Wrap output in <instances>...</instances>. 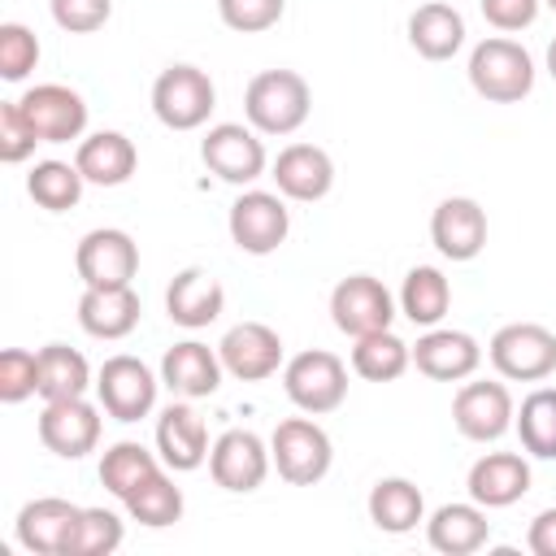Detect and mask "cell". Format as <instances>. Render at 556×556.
<instances>
[{
    "instance_id": "obj_1",
    "label": "cell",
    "mask_w": 556,
    "mask_h": 556,
    "mask_svg": "<svg viewBox=\"0 0 556 556\" xmlns=\"http://www.w3.org/2000/svg\"><path fill=\"white\" fill-rule=\"evenodd\" d=\"M313 91L295 70H261L243 91L248 126L261 135H295L308 122Z\"/></svg>"
},
{
    "instance_id": "obj_2",
    "label": "cell",
    "mask_w": 556,
    "mask_h": 556,
    "mask_svg": "<svg viewBox=\"0 0 556 556\" xmlns=\"http://www.w3.org/2000/svg\"><path fill=\"white\" fill-rule=\"evenodd\" d=\"M469 87L491 104H521L534 91V56L517 39L491 35L469 52Z\"/></svg>"
},
{
    "instance_id": "obj_3",
    "label": "cell",
    "mask_w": 556,
    "mask_h": 556,
    "mask_svg": "<svg viewBox=\"0 0 556 556\" xmlns=\"http://www.w3.org/2000/svg\"><path fill=\"white\" fill-rule=\"evenodd\" d=\"M282 391L300 413L326 417L348 400V365L326 348L295 352L282 365Z\"/></svg>"
},
{
    "instance_id": "obj_4",
    "label": "cell",
    "mask_w": 556,
    "mask_h": 556,
    "mask_svg": "<svg viewBox=\"0 0 556 556\" xmlns=\"http://www.w3.org/2000/svg\"><path fill=\"white\" fill-rule=\"evenodd\" d=\"M269 456H274V469H278L282 482L313 486V482H321L330 473L334 443L313 417H287L269 434Z\"/></svg>"
},
{
    "instance_id": "obj_5",
    "label": "cell",
    "mask_w": 556,
    "mask_h": 556,
    "mask_svg": "<svg viewBox=\"0 0 556 556\" xmlns=\"http://www.w3.org/2000/svg\"><path fill=\"white\" fill-rule=\"evenodd\" d=\"M217 104V87L200 65H169L152 83V113L169 130H200Z\"/></svg>"
},
{
    "instance_id": "obj_6",
    "label": "cell",
    "mask_w": 556,
    "mask_h": 556,
    "mask_svg": "<svg viewBox=\"0 0 556 556\" xmlns=\"http://www.w3.org/2000/svg\"><path fill=\"white\" fill-rule=\"evenodd\" d=\"M486 356L508 382H543L556 374V334L539 321H508L491 334Z\"/></svg>"
},
{
    "instance_id": "obj_7",
    "label": "cell",
    "mask_w": 556,
    "mask_h": 556,
    "mask_svg": "<svg viewBox=\"0 0 556 556\" xmlns=\"http://www.w3.org/2000/svg\"><path fill=\"white\" fill-rule=\"evenodd\" d=\"M226 226H230V239H235L239 252H248V256H269V252H278V248L287 243V235H291V213H287V204H282V191L248 187V191L235 195Z\"/></svg>"
},
{
    "instance_id": "obj_8",
    "label": "cell",
    "mask_w": 556,
    "mask_h": 556,
    "mask_svg": "<svg viewBox=\"0 0 556 556\" xmlns=\"http://www.w3.org/2000/svg\"><path fill=\"white\" fill-rule=\"evenodd\" d=\"M200 161L208 165V174H217L222 182L230 187H252L269 156H265V143H261V130L243 126V122H217L204 130L200 139Z\"/></svg>"
},
{
    "instance_id": "obj_9",
    "label": "cell",
    "mask_w": 556,
    "mask_h": 556,
    "mask_svg": "<svg viewBox=\"0 0 556 556\" xmlns=\"http://www.w3.org/2000/svg\"><path fill=\"white\" fill-rule=\"evenodd\" d=\"M156 387L161 378L139 361V356H109L96 374V395H100V408L113 417V421H143L152 408H156Z\"/></svg>"
},
{
    "instance_id": "obj_10",
    "label": "cell",
    "mask_w": 556,
    "mask_h": 556,
    "mask_svg": "<svg viewBox=\"0 0 556 556\" xmlns=\"http://www.w3.org/2000/svg\"><path fill=\"white\" fill-rule=\"evenodd\" d=\"M330 321L348 339L391 330V321H395V295L374 274H348L330 291Z\"/></svg>"
},
{
    "instance_id": "obj_11",
    "label": "cell",
    "mask_w": 556,
    "mask_h": 556,
    "mask_svg": "<svg viewBox=\"0 0 556 556\" xmlns=\"http://www.w3.org/2000/svg\"><path fill=\"white\" fill-rule=\"evenodd\" d=\"M74 269L83 287H130L139 274V243L117 226H96L78 239Z\"/></svg>"
},
{
    "instance_id": "obj_12",
    "label": "cell",
    "mask_w": 556,
    "mask_h": 556,
    "mask_svg": "<svg viewBox=\"0 0 556 556\" xmlns=\"http://www.w3.org/2000/svg\"><path fill=\"white\" fill-rule=\"evenodd\" d=\"M22 117L39 135V143H70L87 130V100L65 83H39L17 96Z\"/></svg>"
},
{
    "instance_id": "obj_13",
    "label": "cell",
    "mask_w": 556,
    "mask_h": 556,
    "mask_svg": "<svg viewBox=\"0 0 556 556\" xmlns=\"http://www.w3.org/2000/svg\"><path fill=\"white\" fill-rule=\"evenodd\" d=\"M517 404L508 395L504 382H465L452 395V426L469 439V443H495L513 430Z\"/></svg>"
},
{
    "instance_id": "obj_14",
    "label": "cell",
    "mask_w": 556,
    "mask_h": 556,
    "mask_svg": "<svg viewBox=\"0 0 556 556\" xmlns=\"http://www.w3.org/2000/svg\"><path fill=\"white\" fill-rule=\"evenodd\" d=\"M39 443L61 460H83L100 443V408L87 395L48 400L39 413Z\"/></svg>"
},
{
    "instance_id": "obj_15",
    "label": "cell",
    "mask_w": 556,
    "mask_h": 556,
    "mask_svg": "<svg viewBox=\"0 0 556 556\" xmlns=\"http://www.w3.org/2000/svg\"><path fill=\"white\" fill-rule=\"evenodd\" d=\"M274 456H269V443L252 430H226L217 434V443L208 447V473L222 491H235V495H248L265 482Z\"/></svg>"
},
{
    "instance_id": "obj_16",
    "label": "cell",
    "mask_w": 556,
    "mask_h": 556,
    "mask_svg": "<svg viewBox=\"0 0 556 556\" xmlns=\"http://www.w3.org/2000/svg\"><path fill=\"white\" fill-rule=\"evenodd\" d=\"M217 356H222V365H226L230 378H239V382H265L282 365V339L265 321H239V326H230L222 334Z\"/></svg>"
},
{
    "instance_id": "obj_17",
    "label": "cell",
    "mask_w": 556,
    "mask_h": 556,
    "mask_svg": "<svg viewBox=\"0 0 556 556\" xmlns=\"http://www.w3.org/2000/svg\"><path fill=\"white\" fill-rule=\"evenodd\" d=\"M78 517H83L78 504L61 500V495H39V500L22 504L13 530H17V543L35 556H65L70 539L78 530Z\"/></svg>"
},
{
    "instance_id": "obj_18",
    "label": "cell",
    "mask_w": 556,
    "mask_h": 556,
    "mask_svg": "<svg viewBox=\"0 0 556 556\" xmlns=\"http://www.w3.org/2000/svg\"><path fill=\"white\" fill-rule=\"evenodd\" d=\"M413 365H417V374H426L434 382H465L482 365V348H478V339L469 330L430 326L413 343Z\"/></svg>"
},
{
    "instance_id": "obj_19",
    "label": "cell",
    "mask_w": 556,
    "mask_h": 556,
    "mask_svg": "<svg viewBox=\"0 0 556 556\" xmlns=\"http://www.w3.org/2000/svg\"><path fill=\"white\" fill-rule=\"evenodd\" d=\"M269 178L278 182V191L295 204H317L330 195L334 187V161L326 148L317 143H287L269 169Z\"/></svg>"
},
{
    "instance_id": "obj_20",
    "label": "cell",
    "mask_w": 556,
    "mask_h": 556,
    "mask_svg": "<svg viewBox=\"0 0 556 556\" xmlns=\"http://www.w3.org/2000/svg\"><path fill=\"white\" fill-rule=\"evenodd\" d=\"M430 239L447 261H473L486 248V208L469 195H447L430 213Z\"/></svg>"
},
{
    "instance_id": "obj_21",
    "label": "cell",
    "mask_w": 556,
    "mask_h": 556,
    "mask_svg": "<svg viewBox=\"0 0 556 556\" xmlns=\"http://www.w3.org/2000/svg\"><path fill=\"white\" fill-rule=\"evenodd\" d=\"M156 452H161L165 469H174V473H191V469H200L208 460V426L187 400H174L169 408H161V417H156Z\"/></svg>"
},
{
    "instance_id": "obj_22",
    "label": "cell",
    "mask_w": 556,
    "mask_h": 556,
    "mask_svg": "<svg viewBox=\"0 0 556 556\" xmlns=\"http://www.w3.org/2000/svg\"><path fill=\"white\" fill-rule=\"evenodd\" d=\"M222 308H226V287H222L208 269H200V265L178 269L174 282L165 287V313H169V321L182 326V330H204V326H213V321L222 317Z\"/></svg>"
},
{
    "instance_id": "obj_23",
    "label": "cell",
    "mask_w": 556,
    "mask_h": 556,
    "mask_svg": "<svg viewBox=\"0 0 556 556\" xmlns=\"http://www.w3.org/2000/svg\"><path fill=\"white\" fill-rule=\"evenodd\" d=\"M222 374H226L222 356L208 343H200V339H182V343H174L161 356V382L178 400H204V395H213L222 387Z\"/></svg>"
},
{
    "instance_id": "obj_24",
    "label": "cell",
    "mask_w": 556,
    "mask_h": 556,
    "mask_svg": "<svg viewBox=\"0 0 556 556\" xmlns=\"http://www.w3.org/2000/svg\"><path fill=\"white\" fill-rule=\"evenodd\" d=\"M469 500L482 508H508L530 491V460L521 452H486L469 465Z\"/></svg>"
},
{
    "instance_id": "obj_25",
    "label": "cell",
    "mask_w": 556,
    "mask_h": 556,
    "mask_svg": "<svg viewBox=\"0 0 556 556\" xmlns=\"http://www.w3.org/2000/svg\"><path fill=\"white\" fill-rule=\"evenodd\" d=\"M74 165L96 187H122V182H130V174L139 165V148L122 130H96L78 143Z\"/></svg>"
},
{
    "instance_id": "obj_26",
    "label": "cell",
    "mask_w": 556,
    "mask_h": 556,
    "mask_svg": "<svg viewBox=\"0 0 556 556\" xmlns=\"http://www.w3.org/2000/svg\"><path fill=\"white\" fill-rule=\"evenodd\" d=\"M408 43L426 61H452L465 48V17L443 0H426L408 13Z\"/></svg>"
},
{
    "instance_id": "obj_27",
    "label": "cell",
    "mask_w": 556,
    "mask_h": 556,
    "mask_svg": "<svg viewBox=\"0 0 556 556\" xmlns=\"http://www.w3.org/2000/svg\"><path fill=\"white\" fill-rule=\"evenodd\" d=\"M78 326L91 339H126L139 326L135 287H87L78 300Z\"/></svg>"
},
{
    "instance_id": "obj_28",
    "label": "cell",
    "mask_w": 556,
    "mask_h": 556,
    "mask_svg": "<svg viewBox=\"0 0 556 556\" xmlns=\"http://www.w3.org/2000/svg\"><path fill=\"white\" fill-rule=\"evenodd\" d=\"M426 539L434 552L443 556H469L478 547H486L491 539V521H486V508L482 504H443L430 513L426 521Z\"/></svg>"
},
{
    "instance_id": "obj_29",
    "label": "cell",
    "mask_w": 556,
    "mask_h": 556,
    "mask_svg": "<svg viewBox=\"0 0 556 556\" xmlns=\"http://www.w3.org/2000/svg\"><path fill=\"white\" fill-rule=\"evenodd\" d=\"M365 508L382 534H408V530H417V521H426V495L408 478H378L369 486Z\"/></svg>"
},
{
    "instance_id": "obj_30",
    "label": "cell",
    "mask_w": 556,
    "mask_h": 556,
    "mask_svg": "<svg viewBox=\"0 0 556 556\" xmlns=\"http://www.w3.org/2000/svg\"><path fill=\"white\" fill-rule=\"evenodd\" d=\"M452 308V282L443 278L439 265H413L404 274V287H400V313L413 321V326H439Z\"/></svg>"
},
{
    "instance_id": "obj_31",
    "label": "cell",
    "mask_w": 556,
    "mask_h": 556,
    "mask_svg": "<svg viewBox=\"0 0 556 556\" xmlns=\"http://www.w3.org/2000/svg\"><path fill=\"white\" fill-rule=\"evenodd\" d=\"M87 387H96V382H91V365L78 348H65V343L39 348V395H43V404L87 395Z\"/></svg>"
},
{
    "instance_id": "obj_32",
    "label": "cell",
    "mask_w": 556,
    "mask_h": 556,
    "mask_svg": "<svg viewBox=\"0 0 556 556\" xmlns=\"http://www.w3.org/2000/svg\"><path fill=\"white\" fill-rule=\"evenodd\" d=\"M517 434H521V447L526 456L534 460H556V387H534L517 417H513Z\"/></svg>"
},
{
    "instance_id": "obj_33",
    "label": "cell",
    "mask_w": 556,
    "mask_h": 556,
    "mask_svg": "<svg viewBox=\"0 0 556 556\" xmlns=\"http://www.w3.org/2000/svg\"><path fill=\"white\" fill-rule=\"evenodd\" d=\"M413 365V348L391 334V330H378V334H361L352 343V369L365 378V382H395L404 369Z\"/></svg>"
},
{
    "instance_id": "obj_34",
    "label": "cell",
    "mask_w": 556,
    "mask_h": 556,
    "mask_svg": "<svg viewBox=\"0 0 556 556\" xmlns=\"http://www.w3.org/2000/svg\"><path fill=\"white\" fill-rule=\"evenodd\" d=\"M122 504H126L130 521L161 530V526H174V521L182 517V486H174V478H169L165 465H161V469H156L152 478H143Z\"/></svg>"
},
{
    "instance_id": "obj_35",
    "label": "cell",
    "mask_w": 556,
    "mask_h": 556,
    "mask_svg": "<svg viewBox=\"0 0 556 556\" xmlns=\"http://www.w3.org/2000/svg\"><path fill=\"white\" fill-rule=\"evenodd\" d=\"M83 187H87V178H83L78 165H70V161H39V165L26 174L30 200H35L39 208H48V213L74 208V204L83 200Z\"/></svg>"
},
{
    "instance_id": "obj_36",
    "label": "cell",
    "mask_w": 556,
    "mask_h": 556,
    "mask_svg": "<svg viewBox=\"0 0 556 556\" xmlns=\"http://www.w3.org/2000/svg\"><path fill=\"white\" fill-rule=\"evenodd\" d=\"M165 460H156V452H148L143 443H135V439H122V443H113L104 456H100V482L117 495V500H126L143 478H152L156 469H161Z\"/></svg>"
},
{
    "instance_id": "obj_37",
    "label": "cell",
    "mask_w": 556,
    "mask_h": 556,
    "mask_svg": "<svg viewBox=\"0 0 556 556\" xmlns=\"http://www.w3.org/2000/svg\"><path fill=\"white\" fill-rule=\"evenodd\" d=\"M122 534H126V526H122L117 513H109V508H83L78 530H74L65 556H109V552L122 547Z\"/></svg>"
},
{
    "instance_id": "obj_38",
    "label": "cell",
    "mask_w": 556,
    "mask_h": 556,
    "mask_svg": "<svg viewBox=\"0 0 556 556\" xmlns=\"http://www.w3.org/2000/svg\"><path fill=\"white\" fill-rule=\"evenodd\" d=\"M35 65H39V39H35V30L22 26V22H4L0 26V78L4 83H22Z\"/></svg>"
},
{
    "instance_id": "obj_39",
    "label": "cell",
    "mask_w": 556,
    "mask_h": 556,
    "mask_svg": "<svg viewBox=\"0 0 556 556\" xmlns=\"http://www.w3.org/2000/svg\"><path fill=\"white\" fill-rule=\"evenodd\" d=\"M30 395H39V352L4 348L0 352V400L22 404Z\"/></svg>"
},
{
    "instance_id": "obj_40",
    "label": "cell",
    "mask_w": 556,
    "mask_h": 556,
    "mask_svg": "<svg viewBox=\"0 0 556 556\" xmlns=\"http://www.w3.org/2000/svg\"><path fill=\"white\" fill-rule=\"evenodd\" d=\"M287 13V0H217V17L239 35H261L278 26Z\"/></svg>"
},
{
    "instance_id": "obj_41",
    "label": "cell",
    "mask_w": 556,
    "mask_h": 556,
    "mask_svg": "<svg viewBox=\"0 0 556 556\" xmlns=\"http://www.w3.org/2000/svg\"><path fill=\"white\" fill-rule=\"evenodd\" d=\"M35 143H39V135H35L30 122L22 117L17 100H4V104H0V161H4V165H22V161L35 152Z\"/></svg>"
},
{
    "instance_id": "obj_42",
    "label": "cell",
    "mask_w": 556,
    "mask_h": 556,
    "mask_svg": "<svg viewBox=\"0 0 556 556\" xmlns=\"http://www.w3.org/2000/svg\"><path fill=\"white\" fill-rule=\"evenodd\" d=\"M52 22L70 35H91L113 17V0H48Z\"/></svg>"
},
{
    "instance_id": "obj_43",
    "label": "cell",
    "mask_w": 556,
    "mask_h": 556,
    "mask_svg": "<svg viewBox=\"0 0 556 556\" xmlns=\"http://www.w3.org/2000/svg\"><path fill=\"white\" fill-rule=\"evenodd\" d=\"M478 9H482V17L495 26V30H526V26H534V17H539V0H478Z\"/></svg>"
},
{
    "instance_id": "obj_44",
    "label": "cell",
    "mask_w": 556,
    "mask_h": 556,
    "mask_svg": "<svg viewBox=\"0 0 556 556\" xmlns=\"http://www.w3.org/2000/svg\"><path fill=\"white\" fill-rule=\"evenodd\" d=\"M526 547H530L534 556H556V508H543V513L530 521Z\"/></svg>"
},
{
    "instance_id": "obj_45",
    "label": "cell",
    "mask_w": 556,
    "mask_h": 556,
    "mask_svg": "<svg viewBox=\"0 0 556 556\" xmlns=\"http://www.w3.org/2000/svg\"><path fill=\"white\" fill-rule=\"evenodd\" d=\"M547 74H552V78H556V39H552V43H547Z\"/></svg>"
},
{
    "instance_id": "obj_46",
    "label": "cell",
    "mask_w": 556,
    "mask_h": 556,
    "mask_svg": "<svg viewBox=\"0 0 556 556\" xmlns=\"http://www.w3.org/2000/svg\"><path fill=\"white\" fill-rule=\"evenodd\" d=\"M547 9H552V13H556V0H547Z\"/></svg>"
}]
</instances>
